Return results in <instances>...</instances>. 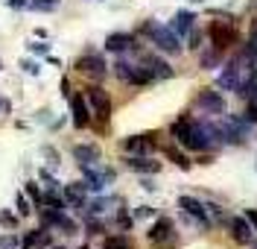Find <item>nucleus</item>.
<instances>
[{
    "label": "nucleus",
    "mask_w": 257,
    "mask_h": 249,
    "mask_svg": "<svg viewBox=\"0 0 257 249\" xmlns=\"http://www.w3.org/2000/svg\"><path fill=\"white\" fill-rule=\"evenodd\" d=\"M73 158L79 164H96L99 161V147L96 144H79V147H73Z\"/></svg>",
    "instance_id": "4468645a"
},
{
    "label": "nucleus",
    "mask_w": 257,
    "mask_h": 249,
    "mask_svg": "<svg viewBox=\"0 0 257 249\" xmlns=\"http://www.w3.org/2000/svg\"><path fill=\"white\" fill-rule=\"evenodd\" d=\"M15 205H18V214H21V217L30 214V211H32L30 202H27V197H24V194H18V197H15Z\"/></svg>",
    "instance_id": "412c9836"
},
{
    "label": "nucleus",
    "mask_w": 257,
    "mask_h": 249,
    "mask_svg": "<svg viewBox=\"0 0 257 249\" xmlns=\"http://www.w3.org/2000/svg\"><path fill=\"white\" fill-rule=\"evenodd\" d=\"M219 62H222V50H216V47H210L208 53H202V59H199L202 70H213Z\"/></svg>",
    "instance_id": "f3484780"
},
{
    "label": "nucleus",
    "mask_w": 257,
    "mask_h": 249,
    "mask_svg": "<svg viewBox=\"0 0 257 249\" xmlns=\"http://www.w3.org/2000/svg\"><path fill=\"white\" fill-rule=\"evenodd\" d=\"M102 249H135V246H132V240L126 234H111V237H105Z\"/></svg>",
    "instance_id": "a211bd4d"
},
{
    "label": "nucleus",
    "mask_w": 257,
    "mask_h": 249,
    "mask_svg": "<svg viewBox=\"0 0 257 249\" xmlns=\"http://www.w3.org/2000/svg\"><path fill=\"white\" fill-rule=\"evenodd\" d=\"M173 138H176L184 149H193V152H208V149L213 147L205 123H202V120H190V117H181V120L173 123Z\"/></svg>",
    "instance_id": "f257e3e1"
},
{
    "label": "nucleus",
    "mask_w": 257,
    "mask_h": 249,
    "mask_svg": "<svg viewBox=\"0 0 257 249\" xmlns=\"http://www.w3.org/2000/svg\"><path fill=\"white\" fill-rule=\"evenodd\" d=\"M155 214V211H152V208H149V205H141V208H138V211H135V217H152Z\"/></svg>",
    "instance_id": "c85d7f7f"
},
{
    "label": "nucleus",
    "mask_w": 257,
    "mask_h": 249,
    "mask_svg": "<svg viewBox=\"0 0 257 249\" xmlns=\"http://www.w3.org/2000/svg\"><path fill=\"white\" fill-rule=\"evenodd\" d=\"M70 109H73V126H76V129H85V126H88V106H85V97H70Z\"/></svg>",
    "instance_id": "dca6fc26"
},
{
    "label": "nucleus",
    "mask_w": 257,
    "mask_h": 249,
    "mask_svg": "<svg viewBox=\"0 0 257 249\" xmlns=\"http://www.w3.org/2000/svg\"><path fill=\"white\" fill-rule=\"evenodd\" d=\"M85 100L91 103V109H94V115L99 117V120H105V117L111 115V100H108V94H105L102 88L91 85V88L85 91Z\"/></svg>",
    "instance_id": "423d86ee"
},
{
    "label": "nucleus",
    "mask_w": 257,
    "mask_h": 249,
    "mask_svg": "<svg viewBox=\"0 0 257 249\" xmlns=\"http://www.w3.org/2000/svg\"><path fill=\"white\" fill-rule=\"evenodd\" d=\"M167 158H173V161H176V164L181 167V170H187V167H190V161H187V155H184L181 149H176V147H167Z\"/></svg>",
    "instance_id": "6ab92c4d"
},
{
    "label": "nucleus",
    "mask_w": 257,
    "mask_h": 249,
    "mask_svg": "<svg viewBox=\"0 0 257 249\" xmlns=\"http://www.w3.org/2000/svg\"><path fill=\"white\" fill-rule=\"evenodd\" d=\"M187 38H190V47H199V41H202V35L196 33V30H190V33H187Z\"/></svg>",
    "instance_id": "cd10ccee"
},
{
    "label": "nucleus",
    "mask_w": 257,
    "mask_h": 249,
    "mask_svg": "<svg viewBox=\"0 0 257 249\" xmlns=\"http://www.w3.org/2000/svg\"><path fill=\"white\" fill-rule=\"evenodd\" d=\"M251 249H257V240H254V243H251Z\"/></svg>",
    "instance_id": "2f4dec72"
},
{
    "label": "nucleus",
    "mask_w": 257,
    "mask_h": 249,
    "mask_svg": "<svg viewBox=\"0 0 257 249\" xmlns=\"http://www.w3.org/2000/svg\"><path fill=\"white\" fill-rule=\"evenodd\" d=\"M41 3H50V6H56V3H59V0H41Z\"/></svg>",
    "instance_id": "7c9ffc66"
},
{
    "label": "nucleus",
    "mask_w": 257,
    "mask_h": 249,
    "mask_svg": "<svg viewBox=\"0 0 257 249\" xmlns=\"http://www.w3.org/2000/svg\"><path fill=\"white\" fill-rule=\"evenodd\" d=\"M245 50H248V53L257 59V24H254V30H251V41L245 44Z\"/></svg>",
    "instance_id": "b1692460"
},
{
    "label": "nucleus",
    "mask_w": 257,
    "mask_h": 249,
    "mask_svg": "<svg viewBox=\"0 0 257 249\" xmlns=\"http://www.w3.org/2000/svg\"><path fill=\"white\" fill-rule=\"evenodd\" d=\"M76 70L94 76V79H102V76H105V59H102L99 53H88V56H82L79 62H76Z\"/></svg>",
    "instance_id": "0eeeda50"
},
{
    "label": "nucleus",
    "mask_w": 257,
    "mask_h": 249,
    "mask_svg": "<svg viewBox=\"0 0 257 249\" xmlns=\"http://www.w3.org/2000/svg\"><path fill=\"white\" fill-rule=\"evenodd\" d=\"M0 249H18V237H15V234L0 237Z\"/></svg>",
    "instance_id": "5701e85b"
},
{
    "label": "nucleus",
    "mask_w": 257,
    "mask_h": 249,
    "mask_svg": "<svg viewBox=\"0 0 257 249\" xmlns=\"http://www.w3.org/2000/svg\"><path fill=\"white\" fill-rule=\"evenodd\" d=\"M193 21H196V15H193V12H187V9H178L176 15H173L170 30H173L176 35H187L193 30Z\"/></svg>",
    "instance_id": "9b49d317"
},
{
    "label": "nucleus",
    "mask_w": 257,
    "mask_h": 249,
    "mask_svg": "<svg viewBox=\"0 0 257 249\" xmlns=\"http://www.w3.org/2000/svg\"><path fill=\"white\" fill-rule=\"evenodd\" d=\"M149 240H152L155 246H170V243H176L173 220H170V217H158V220H155V226L149 229Z\"/></svg>",
    "instance_id": "39448f33"
},
{
    "label": "nucleus",
    "mask_w": 257,
    "mask_h": 249,
    "mask_svg": "<svg viewBox=\"0 0 257 249\" xmlns=\"http://www.w3.org/2000/svg\"><path fill=\"white\" fill-rule=\"evenodd\" d=\"M144 33L152 38V44L161 50V53H170V56H176V53H181V38H178L170 27H161V24H144Z\"/></svg>",
    "instance_id": "f03ea898"
},
{
    "label": "nucleus",
    "mask_w": 257,
    "mask_h": 249,
    "mask_svg": "<svg viewBox=\"0 0 257 249\" xmlns=\"http://www.w3.org/2000/svg\"><path fill=\"white\" fill-rule=\"evenodd\" d=\"M132 47H135V35L128 33H114L105 38V50H111V53H126Z\"/></svg>",
    "instance_id": "f8f14e48"
},
{
    "label": "nucleus",
    "mask_w": 257,
    "mask_h": 249,
    "mask_svg": "<svg viewBox=\"0 0 257 249\" xmlns=\"http://www.w3.org/2000/svg\"><path fill=\"white\" fill-rule=\"evenodd\" d=\"M155 147V141H152V135H132L123 141V149L132 152V155H146V152H152Z\"/></svg>",
    "instance_id": "1a4fd4ad"
},
{
    "label": "nucleus",
    "mask_w": 257,
    "mask_h": 249,
    "mask_svg": "<svg viewBox=\"0 0 257 249\" xmlns=\"http://www.w3.org/2000/svg\"><path fill=\"white\" fill-rule=\"evenodd\" d=\"M245 120L257 123V100H248V109H245Z\"/></svg>",
    "instance_id": "4be33fe9"
},
{
    "label": "nucleus",
    "mask_w": 257,
    "mask_h": 249,
    "mask_svg": "<svg viewBox=\"0 0 257 249\" xmlns=\"http://www.w3.org/2000/svg\"><path fill=\"white\" fill-rule=\"evenodd\" d=\"M245 220L251 223V229L257 232V211H254V208H248V211H245Z\"/></svg>",
    "instance_id": "a878e982"
},
{
    "label": "nucleus",
    "mask_w": 257,
    "mask_h": 249,
    "mask_svg": "<svg viewBox=\"0 0 257 249\" xmlns=\"http://www.w3.org/2000/svg\"><path fill=\"white\" fill-rule=\"evenodd\" d=\"M196 106L205 112V115H222L225 112V97L213 88H202L199 97H196Z\"/></svg>",
    "instance_id": "20e7f679"
},
{
    "label": "nucleus",
    "mask_w": 257,
    "mask_h": 249,
    "mask_svg": "<svg viewBox=\"0 0 257 249\" xmlns=\"http://www.w3.org/2000/svg\"><path fill=\"white\" fill-rule=\"evenodd\" d=\"M251 100H257V91H254V97H251Z\"/></svg>",
    "instance_id": "473e14b6"
},
{
    "label": "nucleus",
    "mask_w": 257,
    "mask_h": 249,
    "mask_svg": "<svg viewBox=\"0 0 257 249\" xmlns=\"http://www.w3.org/2000/svg\"><path fill=\"white\" fill-rule=\"evenodd\" d=\"M178 208H181L184 214H190L193 220H199L202 226H208V223H210V217H208V208H205V202H199L196 197H187V194H184V197H178Z\"/></svg>",
    "instance_id": "6e6552de"
},
{
    "label": "nucleus",
    "mask_w": 257,
    "mask_h": 249,
    "mask_svg": "<svg viewBox=\"0 0 257 249\" xmlns=\"http://www.w3.org/2000/svg\"><path fill=\"white\" fill-rule=\"evenodd\" d=\"M132 70H135V65H128V62H117V65H114V73H117V76H120V79H132Z\"/></svg>",
    "instance_id": "aec40b11"
},
{
    "label": "nucleus",
    "mask_w": 257,
    "mask_h": 249,
    "mask_svg": "<svg viewBox=\"0 0 257 249\" xmlns=\"http://www.w3.org/2000/svg\"><path fill=\"white\" fill-rule=\"evenodd\" d=\"M27 194H30V197L35 199V202H38V208H41V199H44V197L38 194V188H35V185H27Z\"/></svg>",
    "instance_id": "393cba45"
},
{
    "label": "nucleus",
    "mask_w": 257,
    "mask_h": 249,
    "mask_svg": "<svg viewBox=\"0 0 257 249\" xmlns=\"http://www.w3.org/2000/svg\"><path fill=\"white\" fill-rule=\"evenodd\" d=\"M141 65H144L155 79H170V76H173V67L167 65V62H161V59H155V56H144Z\"/></svg>",
    "instance_id": "ddd939ff"
},
{
    "label": "nucleus",
    "mask_w": 257,
    "mask_h": 249,
    "mask_svg": "<svg viewBox=\"0 0 257 249\" xmlns=\"http://www.w3.org/2000/svg\"><path fill=\"white\" fill-rule=\"evenodd\" d=\"M0 223H3V226H18V220H15L12 214H6V211L0 214Z\"/></svg>",
    "instance_id": "bb28decb"
},
{
    "label": "nucleus",
    "mask_w": 257,
    "mask_h": 249,
    "mask_svg": "<svg viewBox=\"0 0 257 249\" xmlns=\"http://www.w3.org/2000/svg\"><path fill=\"white\" fill-rule=\"evenodd\" d=\"M126 164L135 170V173H158L161 164L158 161H152V158H146V155H128Z\"/></svg>",
    "instance_id": "2eb2a0df"
},
{
    "label": "nucleus",
    "mask_w": 257,
    "mask_h": 249,
    "mask_svg": "<svg viewBox=\"0 0 257 249\" xmlns=\"http://www.w3.org/2000/svg\"><path fill=\"white\" fill-rule=\"evenodd\" d=\"M9 6H12V9H24V6H27V0H9Z\"/></svg>",
    "instance_id": "c756f323"
},
{
    "label": "nucleus",
    "mask_w": 257,
    "mask_h": 249,
    "mask_svg": "<svg viewBox=\"0 0 257 249\" xmlns=\"http://www.w3.org/2000/svg\"><path fill=\"white\" fill-rule=\"evenodd\" d=\"M208 35H210V47L225 50L237 41V27L231 21H213L208 27Z\"/></svg>",
    "instance_id": "7ed1b4c3"
},
{
    "label": "nucleus",
    "mask_w": 257,
    "mask_h": 249,
    "mask_svg": "<svg viewBox=\"0 0 257 249\" xmlns=\"http://www.w3.org/2000/svg\"><path fill=\"white\" fill-rule=\"evenodd\" d=\"M251 234H254V229H251V223L245 220V214H237L231 220V237H234L237 243H251Z\"/></svg>",
    "instance_id": "9d476101"
}]
</instances>
